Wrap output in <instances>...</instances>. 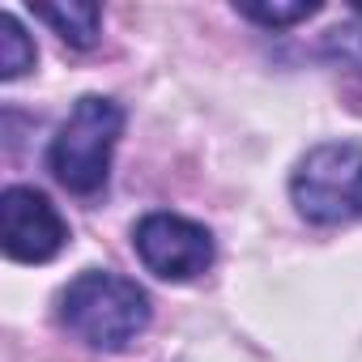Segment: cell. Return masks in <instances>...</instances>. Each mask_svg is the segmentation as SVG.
Returning a JSON list of instances; mask_svg holds the SVG:
<instances>
[{
    "label": "cell",
    "mask_w": 362,
    "mask_h": 362,
    "mask_svg": "<svg viewBox=\"0 0 362 362\" xmlns=\"http://www.w3.org/2000/svg\"><path fill=\"white\" fill-rule=\"evenodd\" d=\"M60 324L94 349H128L149 328V294L107 269L77 273L60 294Z\"/></svg>",
    "instance_id": "1"
},
{
    "label": "cell",
    "mask_w": 362,
    "mask_h": 362,
    "mask_svg": "<svg viewBox=\"0 0 362 362\" xmlns=\"http://www.w3.org/2000/svg\"><path fill=\"white\" fill-rule=\"evenodd\" d=\"M124 132V107L103 94L77 98L69 119L47 145V170L77 197H94L107 188L111 175V153Z\"/></svg>",
    "instance_id": "2"
},
{
    "label": "cell",
    "mask_w": 362,
    "mask_h": 362,
    "mask_svg": "<svg viewBox=\"0 0 362 362\" xmlns=\"http://www.w3.org/2000/svg\"><path fill=\"white\" fill-rule=\"evenodd\" d=\"M294 209L315 226H341L362 218V145L324 141L307 149L290 175Z\"/></svg>",
    "instance_id": "3"
},
{
    "label": "cell",
    "mask_w": 362,
    "mask_h": 362,
    "mask_svg": "<svg viewBox=\"0 0 362 362\" xmlns=\"http://www.w3.org/2000/svg\"><path fill=\"white\" fill-rule=\"evenodd\" d=\"M141 264L162 281H192L214 264V239L201 222L179 214H145L132 230Z\"/></svg>",
    "instance_id": "4"
},
{
    "label": "cell",
    "mask_w": 362,
    "mask_h": 362,
    "mask_svg": "<svg viewBox=\"0 0 362 362\" xmlns=\"http://www.w3.org/2000/svg\"><path fill=\"white\" fill-rule=\"evenodd\" d=\"M69 239L64 218L39 188H5L0 197V247L9 260L43 264Z\"/></svg>",
    "instance_id": "5"
},
{
    "label": "cell",
    "mask_w": 362,
    "mask_h": 362,
    "mask_svg": "<svg viewBox=\"0 0 362 362\" xmlns=\"http://www.w3.org/2000/svg\"><path fill=\"white\" fill-rule=\"evenodd\" d=\"M35 18L47 22L69 47H94L98 43V26H103V9L86 5V0H69V5H35Z\"/></svg>",
    "instance_id": "6"
},
{
    "label": "cell",
    "mask_w": 362,
    "mask_h": 362,
    "mask_svg": "<svg viewBox=\"0 0 362 362\" xmlns=\"http://www.w3.org/2000/svg\"><path fill=\"white\" fill-rule=\"evenodd\" d=\"M35 69V43L13 13H0V81H18Z\"/></svg>",
    "instance_id": "7"
},
{
    "label": "cell",
    "mask_w": 362,
    "mask_h": 362,
    "mask_svg": "<svg viewBox=\"0 0 362 362\" xmlns=\"http://www.w3.org/2000/svg\"><path fill=\"white\" fill-rule=\"evenodd\" d=\"M324 56L332 64H345V69L362 73V9H354V22L324 35Z\"/></svg>",
    "instance_id": "8"
},
{
    "label": "cell",
    "mask_w": 362,
    "mask_h": 362,
    "mask_svg": "<svg viewBox=\"0 0 362 362\" xmlns=\"http://www.w3.org/2000/svg\"><path fill=\"white\" fill-rule=\"evenodd\" d=\"M239 13L243 18H252V22H260V26H294V22H303V18H311V13H320V5H239Z\"/></svg>",
    "instance_id": "9"
}]
</instances>
